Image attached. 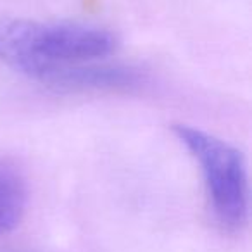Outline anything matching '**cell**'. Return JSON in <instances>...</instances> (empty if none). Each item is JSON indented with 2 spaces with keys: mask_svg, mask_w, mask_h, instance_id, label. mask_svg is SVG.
I'll list each match as a JSON object with an SVG mask.
<instances>
[{
  "mask_svg": "<svg viewBox=\"0 0 252 252\" xmlns=\"http://www.w3.org/2000/svg\"><path fill=\"white\" fill-rule=\"evenodd\" d=\"M116 47L100 26L0 18V63L45 85L64 67L104 61Z\"/></svg>",
  "mask_w": 252,
  "mask_h": 252,
  "instance_id": "cell-1",
  "label": "cell"
},
{
  "mask_svg": "<svg viewBox=\"0 0 252 252\" xmlns=\"http://www.w3.org/2000/svg\"><path fill=\"white\" fill-rule=\"evenodd\" d=\"M171 131L199 164L213 214L228 230H240L249 220V173L242 152L213 133L175 123Z\"/></svg>",
  "mask_w": 252,
  "mask_h": 252,
  "instance_id": "cell-2",
  "label": "cell"
},
{
  "mask_svg": "<svg viewBox=\"0 0 252 252\" xmlns=\"http://www.w3.org/2000/svg\"><path fill=\"white\" fill-rule=\"evenodd\" d=\"M26 183L14 169L0 166V235L19 226L26 211Z\"/></svg>",
  "mask_w": 252,
  "mask_h": 252,
  "instance_id": "cell-3",
  "label": "cell"
}]
</instances>
